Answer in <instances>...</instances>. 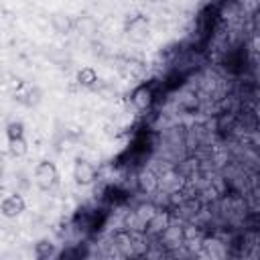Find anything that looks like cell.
Instances as JSON below:
<instances>
[{
  "label": "cell",
  "mask_w": 260,
  "mask_h": 260,
  "mask_svg": "<svg viewBox=\"0 0 260 260\" xmlns=\"http://www.w3.org/2000/svg\"><path fill=\"white\" fill-rule=\"evenodd\" d=\"M57 254L55 250V244L51 240H39L35 244V258L37 260H47V258H53Z\"/></svg>",
  "instance_id": "obj_14"
},
{
  "label": "cell",
  "mask_w": 260,
  "mask_h": 260,
  "mask_svg": "<svg viewBox=\"0 0 260 260\" xmlns=\"http://www.w3.org/2000/svg\"><path fill=\"white\" fill-rule=\"evenodd\" d=\"M171 219H173V213L171 211H167V209H160L158 207V211L146 221V225H144V234L148 236V238H156L169 223H171Z\"/></svg>",
  "instance_id": "obj_6"
},
{
  "label": "cell",
  "mask_w": 260,
  "mask_h": 260,
  "mask_svg": "<svg viewBox=\"0 0 260 260\" xmlns=\"http://www.w3.org/2000/svg\"><path fill=\"white\" fill-rule=\"evenodd\" d=\"M24 209H26V203H24L22 195H18V193H10V195H6V197L0 201V213H2L4 217H8V219L18 217Z\"/></svg>",
  "instance_id": "obj_7"
},
{
  "label": "cell",
  "mask_w": 260,
  "mask_h": 260,
  "mask_svg": "<svg viewBox=\"0 0 260 260\" xmlns=\"http://www.w3.org/2000/svg\"><path fill=\"white\" fill-rule=\"evenodd\" d=\"M122 63L124 65H120V71L124 73V75H130V77H138L142 71H144V65L140 63V61H136V59H122Z\"/></svg>",
  "instance_id": "obj_16"
},
{
  "label": "cell",
  "mask_w": 260,
  "mask_h": 260,
  "mask_svg": "<svg viewBox=\"0 0 260 260\" xmlns=\"http://www.w3.org/2000/svg\"><path fill=\"white\" fill-rule=\"evenodd\" d=\"M124 32L132 43H144L150 32V20L144 14H132L124 22Z\"/></svg>",
  "instance_id": "obj_2"
},
{
  "label": "cell",
  "mask_w": 260,
  "mask_h": 260,
  "mask_svg": "<svg viewBox=\"0 0 260 260\" xmlns=\"http://www.w3.org/2000/svg\"><path fill=\"white\" fill-rule=\"evenodd\" d=\"M51 26H53V30L57 35L65 37V35H69L73 30V18L69 14H65V12H55V14H51Z\"/></svg>",
  "instance_id": "obj_10"
},
{
  "label": "cell",
  "mask_w": 260,
  "mask_h": 260,
  "mask_svg": "<svg viewBox=\"0 0 260 260\" xmlns=\"http://www.w3.org/2000/svg\"><path fill=\"white\" fill-rule=\"evenodd\" d=\"M75 81L79 87H93L98 83V73L93 67H81L75 75Z\"/></svg>",
  "instance_id": "obj_12"
},
{
  "label": "cell",
  "mask_w": 260,
  "mask_h": 260,
  "mask_svg": "<svg viewBox=\"0 0 260 260\" xmlns=\"http://www.w3.org/2000/svg\"><path fill=\"white\" fill-rule=\"evenodd\" d=\"M158 211V205L154 203V201H140L136 207H134V213H136V217L146 225V221L154 215Z\"/></svg>",
  "instance_id": "obj_13"
},
{
  "label": "cell",
  "mask_w": 260,
  "mask_h": 260,
  "mask_svg": "<svg viewBox=\"0 0 260 260\" xmlns=\"http://www.w3.org/2000/svg\"><path fill=\"white\" fill-rule=\"evenodd\" d=\"M136 187H138V191L144 193V195L156 193V191H158V175H156L154 171H150V169L140 171L138 177H136Z\"/></svg>",
  "instance_id": "obj_8"
},
{
  "label": "cell",
  "mask_w": 260,
  "mask_h": 260,
  "mask_svg": "<svg viewBox=\"0 0 260 260\" xmlns=\"http://www.w3.org/2000/svg\"><path fill=\"white\" fill-rule=\"evenodd\" d=\"M0 195H2V183H0Z\"/></svg>",
  "instance_id": "obj_19"
},
{
  "label": "cell",
  "mask_w": 260,
  "mask_h": 260,
  "mask_svg": "<svg viewBox=\"0 0 260 260\" xmlns=\"http://www.w3.org/2000/svg\"><path fill=\"white\" fill-rule=\"evenodd\" d=\"M73 179L77 185L81 187H87L91 185L95 179H98V169L93 162L85 160V158H77L75 165H73Z\"/></svg>",
  "instance_id": "obj_5"
},
{
  "label": "cell",
  "mask_w": 260,
  "mask_h": 260,
  "mask_svg": "<svg viewBox=\"0 0 260 260\" xmlns=\"http://www.w3.org/2000/svg\"><path fill=\"white\" fill-rule=\"evenodd\" d=\"M146 2H162V0H146Z\"/></svg>",
  "instance_id": "obj_18"
},
{
  "label": "cell",
  "mask_w": 260,
  "mask_h": 260,
  "mask_svg": "<svg viewBox=\"0 0 260 260\" xmlns=\"http://www.w3.org/2000/svg\"><path fill=\"white\" fill-rule=\"evenodd\" d=\"M73 28H77V30H79V35L89 37V35H93V32L98 30V22H95V18H93V16L83 14V16H79L77 20H73Z\"/></svg>",
  "instance_id": "obj_11"
},
{
  "label": "cell",
  "mask_w": 260,
  "mask_h": 260,
  "mask_svg": "<svg viewBox=\"0 0 260 260\" xmlns=\"http://www.w3.org/2000/svg\"><path fill=\"white\" fill-rule=\"evenodd\" d=\"M112 246L114 250L118 252V256H124V258H132V232L128 230H118L114 236H112Z\"/></svg>",
  "instance_id": "obj_9"
},
{
  "label": "cell",
  "mask_w": 260,
  "mask_h": 260,
  "mask_svg": "<svg viewBox=\"0 0 260 260\" xmlns=\"http://www.w3.org/2000/svg\"><path fill=\"white\" fill-rule=\"evenodd\" d=\"M154 100H156V93H154V85L152 83H140L130 93V104L136 110H140V112L150 110L152 104H154Z\"/></svg>",
  "instance_id": "obj_4"
},
{
  "label": "cell",
  "mask_w": 260,
  "mask_h": 260,
  "mask_svg": "<svg viewBox=\"0 0 260 260\" xmlns=\"http://www.w3.org/2000/svg\"><path fill=\"white\" fill-rule=\"evenodd\" d=\"M8 152L16 158L24 156L28 152V144H26V138L24 136H16V138H8Z\"/></svg>",
  "instance_id": "obj_15"
},
{
  "label": "cell",
  "mask_w": 260,
  "mask_h": 260,
  "mask_svg": "<svg viewBox=\"0 0 260 260\" xmlns=\"http://www.w3.org/2000/svg\"><path fill=\"white\" fill-rule=\"evenodd\" d=\"M35 183L41 191H51L59 183V171L55 162L51 160H41L35 169Z\"/></svg>",
  "instance_id": "obj_3"
},
{
  "label": "cell",
  "mask_w": 260,
  "mask_h": 260,
  "mask_svg": "<svg viewBox=\"0 0 260 260\" xmlns=\"http://www.w3.org/2000/svg\"><path fill=\"white\" fill-rule=\"evenodd\" d=\"M16 136H24V124L18 120H12L6 124V138H16Z\"/></svg>",
  "instance_id": "obj_17"
},
{
  "label": "cell",
  "mask_w": 260,
  "mask_h": 260,
  "mask_svg": "<svg viewBox=\"0 0 260 260\" xmlns=\"http://www.w3.org/2000/svg\"><path fill=\"white\" fill-rule=\"evenodd\" d=\"M0 175H2V165H0Z\"/></svg>",
  "instance_id": "obj_20"
},
{
  "label": "cell",
  "mask_w": 260,
  "mask_h": 260,
  "mask_svg": "<svg viewBox=\"0 0 260 260\" xmlns=\"http://www.w3.org/2000/svg\"><path fill=\"white\" fill-rule=\"evenodd\" d=\"M154 240H158V244H160L165 250L173 252V250L185 246V225L179 223V221H173V219H171V223H169V225H167Z\"/></svg>",
  "instance_id": "obj_1"
}]
</instances>
